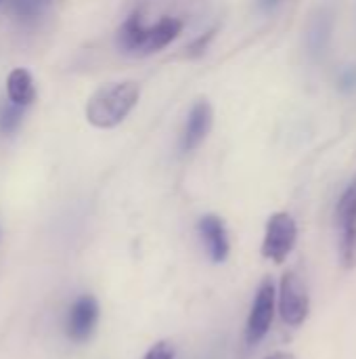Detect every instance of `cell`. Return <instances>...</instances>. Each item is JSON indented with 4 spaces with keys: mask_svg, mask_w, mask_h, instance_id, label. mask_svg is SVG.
I'll use <instances>...</instances> for the list:
<instances>
[{
    "mask_svg": "<svg viewBox=\"0 0 356 359\" xmlns=\"http://www.w3.org/2000/svg\"><path fill=\"white\" fill-rule=\"evenodd\" d=\"M141 99V88L132 80L111 82L94 90L86 103V120L90 126L109 130L120 126Z\"/></svg>",
    "mask_w": 356,
    "mask_h": 359,
    "instance_id": "6da1fadb",
    "label": "cell"
},
{
    "mask_svg": "<svg viewBox=\"0 0 356 359\" xmlns=\"http://www.w3.org/2000/svg\"><path fill=\"white\" fill-rule=\"evenodd\" d=\"M298 242V225L290 212H275L266 221L264 240H262V257L273 263H283Z\"/></svg>",
    "mask_w": 356,
    "mask_h": 359,
    "instance_id": "7a4b0ae2",
    "label": "cell"
},
{
    "mask_svg": "<svg viewBox=\"0 0 356 359\" xmlns=\"http://www.w3.org/2000/svg\"><path fill=\"white\" fill-rule=\"evenodd\" d=\"M279 313L290 326H302L311 313L308 288L298 271H285L279 284Z\"/></svg>",
    "mask_w": 356,
    "mask_h": 359,
    "instance_id": "3957f363",
    "label": "cell"
},
{
    "mask_svg": "<svg viewBox=\"0 0 356 359\" xmlns=\"http://www.w3.org/2000/svg\"><path fill=\"white\" fill-rule=\"evenodd\" d=\"M336 223L340 229V257L346 269L356 267V179L344 189L336 206Z\"/></svg>",
    "mask_w": 356,
    "mask_h": 359,
    "instance_id": "277c9868",
    "label": "cell"
},
{
    "mask_svg": "<svg viewBox=\"0 0 356 359\" xmlns=\"http://www.w3.org/2000/svg\"><path fill=\"white\" fill-rule=\"evenodd\" d=\"M275 305H277V292H275V284L271 282V278L262 280V284L258 286L248 324H245V341L248 345H258L271 330L273 318H275Z\"/></svg>",
    "mask_w": 356,
    "mask_h": 359,
    "instance_id": "5b68a950",
    "label": "cell"
},
{
    "mask_svg": "<svg viewBox=\"0 0 356 359\" xmlns=\"http://www.w3.org/2000/svg\"><path fill=\"white\" fill-rule=\"evenodd\" d=\"M99 318H101L99 301L92 294H80L67 311V320H65L67 339L78 345L90 341L99 326Z\"/></svg>",
    "mask_w": 356,
    "mask_h": 359,
    "instance_id": "8992f818",
    "label": "cell"
},
{
    "mask_svg": "<svg viewBox=\"0 0 356 359\" xmlns=\"http://www.w3.org/2000/svg\"><path fill=\"white\" fill-rule=\"evenodd\" d=\"M212 126H214L212 103L208 99H197L187 114V122L180 135V151L191 154L199 149L204 141L208 139V135L212 133Z\"/></svg>",
    "mask_w": 356,
    "mask_h": 359,
    "instance_id": "52a82bcc",
    "label": "cell"
},
{
    "mask_svg": "<svg viewBox=\"0 0 356 359\" xmlns=\"http://www.w3.org/2000/svg\"><path fill=\"white\" fill-rule=\"evenodd\" d=\"M197 231L212 263H225L231 255V240L225 219L218 215H204L197 223Z\"/></svg>",
    "mask_w": 356,
    "mask_h": 359,
    "instance_id": "ba28073f",
    "label": "cell"
},
{
    "mask_svg": "<svg viewBox=\"0 0 356 359\" xmlns=\"http://www.w3.org/2000/svg\"><path fill=\"white\" fill-rule=\"evenodd\" d=\"M334 34V11L329 6H321L308 21L306 27V48L313 59H321L332 42Z\"/></svg>",
    "mask_w": 356,
    "mask_h": 359,
    "instance_id": "9c48e42d",
    "label": "cell"
},
{
    "mask_svg": "<svg viewBox=\"0 0 356 359\" xmlns=\"http://www.w3.org/2000/svg\"><path fill=\"white\" fill-rule=\"evenodd\" d=\"M183 27H185L183 21L176 19V17H162L153 25H147L141 57H149V55H155V53L164 50L168 44H172L183 34Z\"/></svg>",
    "mask_w": 356,
    "mask_h": 359,
    "instance_id": "30bf717a",
    "label": "cell"
},
{
    "mask_svg": "<svg viewBox=\"0 0 356 359\" xmlns=\"http://www.w3.org/2000/svg\"><path fill=\"white\" fill-rule=\"evenodd\" d=\"M145 34H147V25L143 23V17L138 11L130 13L124 23L118 27L115 34V44L124 55H134L141 57L143 44H145Z\"/></svg>",
    "mask_w": 356,
    "mask_h": 359,
    "instance_id": "8fae6325",
    "label": "cell"
},
{
    "mask_svg": "<svg viewBox=\"0 0 356 359\" xmlns=\"http://www.w3.org/2000/svg\"><path fill=\"white\" fill-rule=\"evenodd\" d=\"M6 97H8V101L17 103L21 107H29L36 101L38 93H36L34 76L25 67H15L6 76Z\"/></svg>",
    "mask_w": 356,
    "mask_h": 359,
    "instance_id": "7c38bea8",
    "label": "cell"
},
{
    "mask_svg": "<svg viewBox=\"0 0 356 359\" xmlns=\"http://www.w3.org/2000/svg\"><path fill=\"white\" fill-rule=\"evenodd\" d=\"M52 0H6L8 13L19 21H36L40 19L48 8Z\"/></svg>",
    "mask_w": 356,
    "mask_h": 359,
    "instance_id": "4fadbf2b",
    "label": "cell"
},
{
    "mask_svg": "<svg viewBox=\"0 0 356 359\" xmlns=\"http://www.w3.org/2000/svg\"><path fill=\"white\" fill-rule=\"evenodd\" d=\"M23 111H25V107L6 99V103L0 107V133L13 135L19 128V124L23 122Z\"/></svg>",
    "mask_w": 356,
    "mask_h": 359,
    "instance_id": "5bb4252c",
    "label": "cell"
},
{
    "mask_svg": "<svg viewBox=\"0 0 356 359\" xmlns=\"http://www.w3.org/2000/svg\"><path fill=\"white\" fill-rule=\"evenodd\" d=\"M214 36H216V27H212V29H208V32L199 34V36H197L189 46H187V57H191V59L201 57V55L208 50V46H210V42L214 40Z\"/></svg>",
    "mask_w": 356,
    "mask_h": 359,
    "instance_id": "9a60e30c",
    "label": "cell"
},
{
    "mask_svg": "<svg viewBox=\"0 0 356 359\" xmlns=\"http://www.w3.org/2000/svg\"><path fill=\"white\" fill-rule=\"evenodd\" d=\"M176 358V351H174V345L170 341H157L143 359H174Z\"/></svg>",
    "mask_w": 356,
    "mask_h": 359,
    "instance_id": "2e32d148",
    "label": "cell"
},
{
    "mask_svg": "<svg viewBox=\"0 0 356 359\" xmlns=\"http://www.w3.org/2000/svg\"><path fill=\"white\" fill-rule=\"evenodd\" d=\"M342 90L350 93V90H356V67H346L340 76V84H338Z\"/></svg>",
    "mask_w": 356,
    "mask_h": 359,
    "instance_id": "e0dca14e",
    "label": "cell"
},
{
    "mask_svg": "<svg viewBox=\"0 0 356 359\" xmlns=\"http://www.w3.org/2000/svg\"><path fill=\"white\" fill-rule=\"evenodd\" d=\"M281 2H283V0H256L258 8H260V11H264V13H271V11H275V8H277Z\"/></svg>",
    "mask_w": 356,
    "mask_h": 359,
    "instance_id": "ac0fdd59",
    "label": "cell"
},
{
    "mask_svg": "<svg viewBox=\"0 0 356 359\" xmlns=\"http://www.w3.org/2000/svg\"><path fill=\"white\" fill-rule=\"evenodd\" d=\"M266 359H296V355H294V353H290V351H277V353L269 355Z\"/></svg>",
    "mask_w": 356,
    "mask_h": 359,
    "instance_id": "d6986e66",
    "label": "cell"
},
{
    "mask_svg": "<svg viewBox=\"0 0 356 359\" xmlns=\"http://www.w3.org/2000/svg\"><path fill=\"white\" fill-rule=\"evenodd\" d=\"M0 2H2V0H0Z\"/></svg>",
    "mask_w": 356,
    "mask_h": 359,
    "instance_id": "ffe728a7",
    "label": "cell"
}]
</instances>
